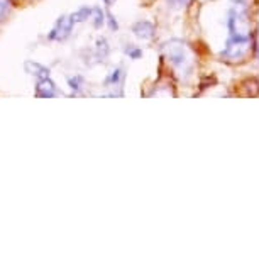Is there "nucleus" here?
<instances>
[{
  "label": "nucleus",
  "mask_w": 259,
  "mask_h": 259,
  "mask_svg": "<svg viewBox=\"0 0 259 259\" xmlns=\"http://www.w3.org/2000/svg\"><path fill=\"white\" fill-rule=\"evenodd\" d=\"M26 70L27 73H31L32 76H36V80H42V78H50V70L41 65V63H34V61H27L26 63Z\"/></svg>",
  "instance_id": "obj_7"
},
{
  "label": "nucleus",
  "mask_w": 259,
  "mask_h": 259,
  "mask_svg": "<svg viewBox=\"0 0 259 259\" xmlns=\"http://www.w3.org/2000/svg\"><path fill=\"white\" fill-rule=\"evenodd\" d=\"M36 95L37 97H58L61 94H60V90L56 89L55 83L51 81V78H42L36 85Z\"/></svg>",
  "instance_id": "obj_6"
},
{
  "label": "nucleus",
  "mask_w": 259,
  "mask_h": 259,
  "mask_svg": "<svg viewBox=\"0 0 259 259\" xmlns=\"http://www.w3.org/2000/svg\"><path fill=\"white\" fill-rule=\"evenodd\" d=\"M92 21H94V27L95 29H100L102 26H105V12L102 11V7H94Z\"/></svg>",
  "instance_id": "obj_10"
},
{
  "label": "nucleus",
  "mask_w": 259,
  "mask_h": 259,
  "mask_svg": "<svg viewBox=\"0 0 259 259\" xmlns=\"http://www.w3.org/2000/svg\"><path fill=\"white\" fill-rule=\"evenodd\" d=\"M9 9H11V0H0V19L6 16Z\"/></svg>",
  "instance_id": "obj_14"
},
{
  "label": "nucleus",
  "mask_w": 259,
  "mask_h": 259,
  "mask_svg": "<svg viewBox=\"0 0 259 259\" xmlns=\"http://www.w3.org/2000/svg\"><path fill=\"white\" fill-rule=\"evenodd\" d=\"M68 87L75 92V94H80L83 90V87H85V76L81 75H73L68 78Z\"/></svg>",
  "instance_id": "obj_9"
},
{
  "label": "nucleus",
  "mask_w": 259,
  "mask_h": 259,
  "mask_svg": "<svg viewBox=\"0 0 259 259\" xmlns=\"http://www.w3.org/2000/svg\"><path fill=\"white\" fill-rule=\"evenodd\" d=\"M92 14H94V7L81 6L80 9H76V11L71 14V17H73V21L78 24V22H85V21H89V19H92Z\"/></svg>",
  "instance_id": "obj_8"
},
{
  "label": "nucleus",
  "mask_w": 259,
  "mask_h": 259,
  "mask_svg": "<svg viewBox=\"0 0 259 259\" xmlns=\"http://www.w3.org/2000/svg\"><path fill=\"white\" fill-rule=\"evenodd\" d=\"M190 2L192 0H168V4L171 7H175V9H183V7H187L190 6Z\"/></svg>",
  "instance_id": "obj_13"
},
{
  "label": "nucleus",
  "mask_w": 259,
  "mask_h": 259,
  "mask_svg": "<svg viewBox=\"0 0 259 259\" xmlns=\"http://www.w3.org/2000/svg\"><path fill=\"white\" fill-rule=\"evenodd\" d=\"M75 24L76 22L73 21L71 14L70 16H61L55 22V26H53L50 34H48V39H50V41H56V42L65 41V39L71 36V31H73V27H75Z\"/></svg>",
  "instance_id": "obj_3"
},
{
  "label": "nucleus",
  "mask_w": 259,
  "mask_h": 259,
  "mask_svg": "<svg viewBox=\"0 0 259 259\" xmlns=\"http://www.w3.org/2000/svg\"><path fill=\"white\" fill-rule=\"evenodd\" d=\"M114 2H115V0H104V6L105 7H112V6H114Z\"/></svg>",
  "instance_id": "obj_15"
},
{
  "label": "nucleus",
  "mask_w": 259,
  "mask_h": 259,
  "mask_svg": "<svg viewBox=\"0 0 259 259\" xmlns=\"http://www.w3.org/2000/svg\"><path fill=\"white\" fill-rule=\"evenodd\" d=\"M124 80H125V68L119 65L107 75V78L104 80V85L107 89H122Z\"/></svg>",
  "instance_id": "obj_5"
},
{
  "label": "nucleus",
  "mask_w": 259,
  "mask_h": 259,
  "mask_svg": "<svg viewBox=\"0 0 259 259\" xmlns=\"http://www.w3.org/2000/svg\"><path fill=\"white\" fill-rule=\"evenodd\" d=\"M163 55L168 60V63L175 70L178 71V75L182 78H190L195 70V56L192 50L185 45L183 41H173L163 45Z\"/></svg>",
  "instance_id": "obj_2"
},
{
  "label": "nucleus",
  "mask_w": 259,
  "mask_h": 259,
  "mask_svg": "<svg viewBox=\"0 0 259 259\" xmlns=\"http://www.w3.org/2000/svg\"><path fill=\"white\" fill-rule=\"evenodd\" d=\"M226 26L227 41L221 51V58L226 61H241L252 45L251 9L247 0H231Z\"/></svg>",
  "instance_id": "obj_1"
},
{
  "label": "nucleus",
  "mask_w": 259,
  "mask_h": 259,
  "mask_svg": "<svg viewBox=\"0 0 259 259\" xmlns=\"http://www.w3.org/2000/svg\"><path fill=\"white\" fill-rule=\"evenodd\" d=\"M124 53H125V56H129V60H141V58H143V50L134 45H127L124 48Z\"/></svg>",
  "instance_id": "obj_11"
},
{
  "label": "nucleus",
  "mask_w": 259,
  "mask_h": 259,
  "mask_svg": "<svg viewBox=\"0 0 259 259\" xmlns=\"http://www.w3.org/2000/svg\"><path fill=\"white\" fill-rule=\"evenodd\" d=\"M105 24H109L110 31H117L119 29V22L115 21V17L112 14H105Z\"/></svg>",
  "instance_id": "obj_12"
},
{
  "label": "nucleus",
  "mask_w": 259,
  "mask_h": 259,
  "mask_svg": "<svg viewBox=\"0 0 259 259\" xmlns=\"http://www.w3.org/2000/svg\"><path fill=\"white\" fill-rule=\"evenodd\" d=\"M133 32L141 41H153L156 36V26L151 21H139L133 26Z\"/></svg>",
  "instance_id": "obj_4"
}]
</instances>
